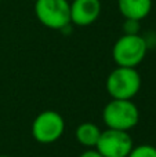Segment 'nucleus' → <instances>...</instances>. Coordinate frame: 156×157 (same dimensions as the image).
I'll return each instance as SVG.
<instances>
[{
    "instance_id": "nucleus-1",
    "label": "nucleus",
    "mask_w": 156,
    "mask_h": 157,
    "mask_svg": "<svg viewBox=\"0 0 156 157\" xmlns=\"http://www.w3.org/2000/svg\"><path fill=\"white\" fill-rule=\"evenodd\" d=\"M107 128L130 131L140 121V110L131 99H111L102 110Z\"/></svg>"
},
{
    "instance_id": "nucleus-13",
    "label": "nucleus",
    "mask_w": 156,
    "mask_h": 157,
    "mask_svg": "<svg viewBox=\"0 0 156 157\" xmlns=\"http://www.w3.org/2000/svg\"><path fill=\"white\" fill-rule=\"evenodd\" d=\"M0 157H11V156H6V155H2Z\"/></svg>"
},
{
    "instance_id": "nucleus-11",
    "label": "nucleus",
    "mask_w": 156,
    "mask_h": 157,
    "mask_svg": "<svg viewBox=\"0 0 156 157\" xmlns=\"http://www.w3.org/2000/svg\"><path fill=\"white\" fill-rule=\"evenodd\" d=\"M141 21H135V19H124L122 29H123V35H140L141 29Z\"/></svg>"
},
{
    "instance_id": "nucleus-12",
    "label": "nucleus",
    "mask_w": 156,
    "mask_h": 157,
    "mask_svg": "<svg viewBox=\"0 0 156 157\" xmlns=\"http://www.w3.org/2000/svg\"><path fill=\"white\" fill-rule=\"evenodd\" d=\"M79 157H104V156H102L101 153H99L98 150H96V149H87L86 152H83Z\"/></svg>"
},
{
    "instance_id": "nucleus-4",
    "label": "nucleus",
    "mask_w": 156,
    "mask_h": 157,
    "mask_svg": "<svg viewBox=\"0 0 156 157\" xmlns=\"http://www.w3.org/2000/svg\"><path fill=\"white\" fill-rule=\"evenodd\" d=\"M35 15L43 26L62 30L71 25L69 0H35Z\"/></svg>"
},
{
    "instance_id": "nucleus-14",
    "label": "nucleus",
    "mask_w": 156,
    "mask_h": 157,
    "mask_svg": "<svg viewBox=\"0 0 156 157\" xmlns=\"http://www.w3.org/2000/svg\"><path fill=\"white\" fill-rule=\"evenodd\" d=\"M39 157H41V156H39Z\"/></svg>"
},
{
    "instance_id": "nucleus-5",
    "label": "nucleus",
    "mask_w": 156,
    "mask_h": 157,
    "mask_svg": "<svg viewBox=\"0 0 156 157\" xmlns=\"http://www.w3.org/2000/svg\"><path fill=\"white\" fill-rule=\"evenodd\" d=\"M65 131V120L58 112L44 110L32 123V136L36 142L50 145L57 142Z\"/></svg>"
},
{
    "instance_id": "nucleus-10",
    "label": "nucleus",
    "mask_w": 156,
    "mask_h": 157,
    "mask_svg": "<svg viewBox=\"0 0 156 157\" xmlns=\"http://www.w3.org/2000/svg\"><path fill=\"white\" fill-rule=\"evenodd\" d=\"M127 157H156V147L152 145H138L131 149Z\"/></svg>"
},
{
    "instance_id": "nucleus-6",
    "label": "nucleus",
    "mask_w": 156,
    "mask_h": 157,
    "mask_svg": "<svg viewBox=\"0 0 156 157\" xmlns=\"http://www.w3.org/2000/svg\"><path fill=\"white\" fill-rule=\"evenodd\" d=\"M134 147L133 138L129 131L107 128L102 131L94 149L104 157H127Z\"/></svg>"
},
{
    "instance_id": "nucleus-8",
    "label": "nucleus",
    "mask_w": 156,
    "mask_h": 157,
    "mask_svg": "<svg viewBox=\"0 0 156 157\" xmlns=\"http://www.w3.org/2000/svg\"><path fill=\"white\" fill-rule=\"evenodd\" d=\"M152 0H118V10L124 19L142 21L151 14Z\"/></svg>"
},
{
    "instance_id": "nucleus-7",
    "label": "nucleus",
    "mask_w": 156,
    "mask_h": 157,
    "mask_svg": "<svg viewBox=\"0 0 156 157\" xmlns=\"http://www.w3.org/2000/svg\"><path fill=\"white\" fill-rule=\"evenodd\" d=\"M71 6V24L75 26H90L101 15V0H72Z\"/></svg>"
},
{
    "instance_id": "nucleus-15",
    "label": "nucleus",
    "mask_w": 156,
    "mask_h": 157,
    "mask_svg": "<svg viewBox=\"0 0 156 157\" xmlns=\"http://www.w3.org/2000/svg\"><path fill=\"white\" fill-rule=\"evenodd\" d=\"M0 2H2V0H0Z\"/></svg>"
},
{
    "instance_id": "nucleus-2",
    "label": "nucleus",
    "mask_w": 156,
    "mask_h": 157,
    "mask_svg": "<svg viewBox=\"0 0 156 157\" xmlns=\"http://www.w3.org/2000/svg\"><path fill=\"white\" fill-rule=\"evenodd\" d=\"M148 52V43L141 35H122L112 47V58L118 66L137 68Z\"/></svg>"
},
{
    "instance_id": "nucleus-3",
    "label": "nucleus",
    "mask_w": 156,
    "mask_h": 157,
    "mask_svg": "<svg viewBox=\"0 0 156 157\" xmlns=\"http://www.w3.org/2000/svg\"><path fill=\"white\" fill-rule=\"evenodd\" d=\"M105 88L112 99H133L140 92L141 76L135 68L116 66L108 75Z\"/></svg>"
},
{
    "instance_id": "nucleus-9",
    "label": "nucleus",
    "mask_w": 156,
    "mask_h": 157,
    "mask_svg": "<svg viewBox=\"0 0 156 157\" xmlns=\"http://www.w3.org/2000/svg\"><path fill=\"white\" fill-rule=\"evenodd\" d=\"M101 132H102L101 128L96 123L86 121L76 127V130H75V138H76V141L82 146L93 149V147H96Z\"/></svg>"
}]
</instances>
